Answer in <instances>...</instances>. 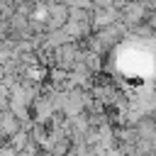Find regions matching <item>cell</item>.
I'll return each mask as SVG.
<instances>
[{
  "label": "cell",
  "mask_w": 156,
  "mask_h": 156,
  "mask_svg": "<svg viewBox=\"0 0 156 156\" xmlns=\"http://www.w3.org/2000/svg\"><path fill=\"white\" fill-rule=\"evenodd\" d=\"M0 156H17V151L10 144H5V146H0Z\"/></svg>",
  "instance_id": "8992f818"
},
{
  "label": "cell",
  "mask_w": 156,
  "mask_h": 156,
  "mask_svg": "<svg viewBox=\"0 0 156 156\" xmlns=\"http://www.w3.org/2000/svg\"><path fill=\"white\" fill-rule=\"evenodd\" d=\"M2 39H10V22L0 17V41Z\"/></svg>",
  "instance_id": "5b68a950"
},
{
  "label": "cell",
  "mask_w": 156,
  "mask_h": 156,
  "mask_svg": "<svg viewBox=\"0 0 156 156\" xmlns=\"http://www.w3.org/2000/svg\"><path fill=\"white\" fill-rule=\"evenodd\" d=\"M29 141H32V136H29V132H24V129H20L17 134H12V136L7 139V144H10L17 154H20V151H24V146H27Z\"/></svg>",
  "instance_id": "3957f363"
},
{
  "label": "cell",
  "mask_w": 156,
  "mask_h": 156,
  "mask_svg": "<svg viewBox=\"0 0 156 156\" xmlns=\"http://www.w3.org/2000/svg\"><path fill=\"white\" fill-rule=\"evenodd\" d=\"M2 78H5V66H0V83H2Z\"/></svg>",
  "instance_id": "52a82bcc"
},
{
  "label": "cell",
  "mask_w": 156,
  "mask_h": 156,
  "mask_svg": "<svg viewBox=\"0 0 156 156\" xmlns=\"http://www.w3.org/2000/svg\"><path fill=\"white\" fill-rule=\"evenodd\" d=\"M54 115H56V110H54L51 100L44 93H39L34 98V102H32V117H34V122L37 124H49L54 119Z\"/></svg>",
  "instance_id": "6da1fadb"
},
{
  "label": "cell",
  "mask_w": 156,
  "mask_h": 156,
  "mask_svg": "<svg viewBox=\"0 0 156 156\" xmlns=\"http://www.w3.org/2000/svg\"><path fill=\"white\" fill-rule=\"evenodd\" d=\"M10 110V88L5 83H0V112Z\"/></svg>",
  "instance_id": "277c9868"
},
{
  "label": "cell",
  "mask_w": 156,
  "mask_h": 156,
  "mask_svg": "<svg viewBox=\"0 0 156 156\" xmlns=\"http://www.w3.org/2000/svg\"><path fill=\"white\" fill-rule=\"evenodd\" d=\"M146 5L141 2V0H127V5L122 7V20L127 22V24H134V22H141L144 17H146Z\"/></svg>",
  "instance_id": "7a4b0ae2"
}]
</instances>
